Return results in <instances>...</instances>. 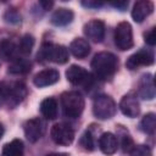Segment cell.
Listing matches in <instances>:
<instances>
[{"label":"cell","instance_id":"cell-4","mask_svg":"<svg viewBox=\"0 0 156 156\" xmlns=\"http://www.w3.org/2000/svg\"><path fill=\"white\" fill-rule=\"evenodd\" d=\"M113 39H115V45L119 50L126 51L132 49L134 45V40H133V29L130 23L127 21L119 22L115 29Z\"/></svg>","mask_w":156,"mask_h":156},{"label":"cell","instance_id":"cell-16","mask_svg":"<svg viewBox=\"0 0 156 156\" xmlns=\"http://www.w3.org/2000/svg\"><path fill=\"white\" fill-rule=\"evenodd\" d=\"M73 17H74V13H73L72 10L66 9V7H60V9H57V10L51 15L50 22H51L54 26L62 27V26L69 24V23L73 21Z\"/></svg>","mask_w":156,"mask_h":156},{"label":"cell","instance_id":"cell-23","mask_svg":"<svg viewBox=\"0 0 156 156\" xmlns=\"http://www.w3.org/2000/svg\"><path fill=\"white\" fill-rule=\"evenodd\" d=\"M18 52L22 55H29L34 46V38L30 34H24L18 43Z\"/></svg>","mask_w":156,"mask_h":156},{"label":"cell","instance_id":"cell-26","mask_svg":"<svg viewBox=\"0 0 156 156\" xmlns=\"http://www.w3.org/2000/svg\"><path fill=\"white\" fill-rule=\"evenodd\" d=\"M4 20H5V22H7V23H10V24H18V23L21 22V15L18 13L17 10L10 9V10H7V11L5 12Z\"/></svg>","mask_w":156,"mask_h":156},{"label":"cell","instance_id":"cell-8","mask_svg":"<svg viewBox=\"0 0 156 156\" xmlns=\"http://www.w3.org/2000/svg\"><path fill=\"white\" fill-rule=\"evenodd\" d=\"M152 63H154V54L147 49H140L127 58L126 67L130 71H134L141 66H150Z\"/></svg>","mask_w":156,"mask_h":156},{"label":"cell","instance_id":"cell-32","mask_svg":"<svg viewBox=\"0 0 156 156\" xmlns=\"http://www.w3.org/2000/svg\"><path fill=\"white\" fill-rule=\"evenodd\" d=\"M45 156H69V155L65 154V152H52V154H49V155H45Z\"/></svg>","mask_w":156,"mask_h":156},{"label":"cell","instance_id":"cell-29","mask_svg":"<svg viewBox=\"0 0 156 156\" xmlns=\"http://www.w3.org/2000/svg\"><path fill=\"white\" fill-rule=\"evenodd\" d=\"M82 5L84 7H88V9H98V7H101L104 4L100 1H83Z\"/></svg>","mask_w":156,"mask_h":156},{"label":"cell","instance_id":"cell-19","mask_svg":"<svg viewBox=\"0 0 156 156\" xmlns=\"http://www.w3.org/2000/svg\"><path fill=\"white\" fill-rule=\"evenodd\" d=\"M40 112L46 119H55L57 117V101L54 98H46L40 104Z\"/></svg>","mask_w":156,"mask_h":156},{"label":"cell","instance_id":"cell-5","mask_svg":"<svg viewBox=\"0 0 156 156\" xmlns=\"http://www.w3.org/2000/svg\"><path fill=\"white\" fill-rule=\"evenodd\" d=\"M116 104L113 99L108 95H99L95 98L93 104L94 116L99 119H108L116 113Z\"/></svg>","mask_w":156,"mask_h":156},{"label":"cell","instance_id":"cell-24","mask_svg":"<svg viewBox=\"0 0 156 156\" xmlns=\"http://www.w3.org/2000/svg\"><path fill=\"white\" fill-rule=\"evenodd\" d=\"M79 145L82 146V149H84L85 151H93L95 147L94 144V138L91 135V133L89 130H85L83 133V135L79 139Z\"/></svg>","mask_w":156,"mask_h":156},{"label":"cell","instance_id":"cell-12","mask_svg":"<svg viewBox=\"0 0 156 156\" xmlns=\"http://www.w3.org/2000/svg\"><path fill=\"white\" fill-rule=\"evenodd\" d=\"M58 79H60V73H58L57 69L45 68V69L38 72L34 76L33 83L38 88H44V87H49V85H52V84L57 83Z\"/></svg>","mask_w":156,"mask_h":156},{"label":"cell","instance_id":"cell-20","mask_svg":"<svg viewBox=\"0 0 156 156\" xmlns=\"http://www.w3.org/2000/svg\"><path fill=\"white\" fill-rule=\"evenodd\" d=\"M32 69V63L27 58H15L13 61H11L7 72L11 74H26Z\"/></svg>","mask_w":156,"mask_h":156},{"label":"cell","instance_id":"cell-21","mask_svg":"<svg viewBox=\"0 0 156 156\" xmlns=\"http://www.w3.org/2000/svg\"><path fill=\"white\" fill-rule=\"evenodd\" d=\"M24 146L22 140L13 139L12 141L7 143L2 147V156H23Z\"/></svg>","mask_w":156,"mask_h":156},{"label":"cell","instance_id":"cell-15","mask_svg":"<svg viewBox=\"0 0 156 156\" xmlns=\"http://www.w3.org/2000/svg\"><path fill=\"white\" fill-rule=\"evenodd\" d=\"M99 147L105 155H113L118 147V140L115 134L107 132L99 138Z\"/></svg>","mask_w":156,"mask_h":156},{"label":"cell","instance_id":"cell-31","mask_svg":"<svg viewBox=\"0 0 156 156\" xmlns=\"http://www.w3.org/2000/svg\"><path fill=\"white\" fill-rule=\"evenodd\" d=\"M39 5H41L44 10H50L54 6V2L52 1H39Z\"/></svg>","mask_w":156,"mask_h":156},{"label":"cell","instance_id":"cell-7","mask_svg":"<svg viewBox=\"0 0 156 156\" xmlns=\"http://www.w3.org/2000/svg\"><path fill=\"white\" fill-rule=\"evenodd\" d=\"M66 78L73 85L89 87L93 82L90 73L83 67L77 66V65H72L66 69Z\"/></svg>","mask_w":156,"mask_h":156},{"label":"cell","instance_id":"cell-33","mask_svg":"<svg viewBox=\"0 0 156 156\" xmlns=\"http://www.w3.org/2000/svg\"><path fill=\"white\" fill-rule=\"evenodd\" d=\"M2 135H4V127H2V124L0 123V139L2 138Z\"/></svg>","mask_w":156,"mask_h":156},{"label":"cell","instance_id":"cell-13","mask_svg":"<svg viewBox=\"0 0 156 156\" xmlns=\"http://www.w3.org/2000/svg\"><path fill=\"white\" fill-rule=\"evenodd\" d=\"M138 94L144 100H152L155 98V83L151 73L141 76L138 84Z\"/></svg>","mask_w":156,"mask_h":156},{"label":"cell","instance_id":"cell-17","mask_svg":"<svg viewBox=\"0 0 156 156\" xmlns=\"http://www.w3.org/2000/svg\"><path fill=\"white\" fill-rule=\"evenodd\" d=\"M18 46L10 39H2L0 41V57L5 61H13L17 58Z\"/></svg>","mask_w":156,"mask_h":156},{"label":"cell","instance_id":"cell-9","mask_svg":"<svg viewBox=\"0 0 156 156\" xmlns=\"http://www.w3.org/2000/svg\"><path fill=\"white\" fill-rule=\"evenodd\" d=\"M23 129H24V135H26V138H27L30 143H35V141H38V140L44 135V132H45V123H44V121L40 119L39 117L30 118V119H28V121L24 123Z\"/></svg>","mask_w":156,"mask_h":156},{"label":"cell","instance_id":"cell-27","mask_svg":"<svg viewBox=\"0 0 156 156\" xmlns=\"http://www.w3.org/2000/svg\"><path fill=\"white\" fill-rule=\"evenodd\" d=\"M130 156H152V154L147 145H134L130 151Z\"/></svg>","mask_w":156,"mask_h":156},{"label":"cell","instance_id":"cell-22","mask_svg":"<svg viewBox=\"0 0 156 156\" xmlns=\"http://www.w3.org/2000/svg\"><path fill=\"white\" fill-rule=\"evenodd\" d=\"M155 128H156V116H155V113H152V112L146 113L143 117V119L140 121V129L144 133L152 135L155 133Z\"/></svg>","mask_w":156,"mask_h":156},{"label":"cell","instance_id":"cell-10","mask_svg":"<svg viewBox=\"0 0 156 156\" xmlns=\"http://www.w3.org/2000/svg\"><path fill=\"white\" fill-rule=\"evenodd\" d=\"M83 29L85 37L94 43H101L105 38V23L101 20H90Z\"/></svg>","mask_w":156,"mask_h":156},{"label":"cell","instance_id":"cell-28","mask_svg":"<svg viewBox=\"0 0 156 156\" xmlns=\"http://www.w3.org/2000/svg\"><path fill=\"white\" fill-rule=\"evenodd\" d=\"M144 40L146 44L154 46L156 44V28L152 27L151 29H149L147 32L144 33Z\"/></svg>","mask_w":156,"mask_h":156},{"label":"cell","instance_id":"cell-11","mask_svg":"<svg viewBox=\"0 0 156 156\" xmlns=\"http://www.w3.org/2000/svg\"><path fill=\"white\" fill-rule=\"evenodd\" d=\"M119 108L122 113L127 117H130V118L138 117L140 113V105L136 99V95H134L133 93L126 94L119 101Z\"/></svg>","mask_w":156,"mask_h":156},{"label":"cell","instance_id":"cell-2","mask_svg":"<svg viewBox=\"0 0 156 156\" xmlns=\"http://www.w3.org/2000/svg\"><path fill=\"white\" fill-rule=\"evenodd\" d=\"M61 106L65 116L77 118L84 110V98L78 91H65L61 95Z\"/></svg>","mask_w":156,"mask_h":156},{"label":"cell","instance_id":"cell-3","mask_svg":"<svg viewBox=\"0 0 156 156\" xmlns=\"http://www.w3.org/2000/svg\"><path fill=\"white\" fill-rule=\"evenodd\" d=\"M37 57L40 61H51L55 63L63 65L69 60V54L68 49L63 45L46 43L40 48Z\"/></svg>","mask_w":156,"mask_h":156},{"label":"cell","instance_id":"cell-30","mask_svg":"<svg viewBox=\"0 0 156 156\" xmlns=\"http://www.w3.org/2000/svg\"><path fill=\"white\" fill-rule=\"evenodd\" d=\"M113 7L116 9H119L121 11H124V9L128 6V1H123V2H112L111 4Z\"/></svg>","mask_w":156,"mask_h":156},{"label":"cell","instance_id":"cell-18","mask_svg":"<svg viewBox=\"0 0 156 156\" xmlns=\"http://www.w3.org/2000/svg\"><path fill=\"white\" fill-rule=\"evenodd\" d=\"M69 51L77 57V58H84L90 52V45L89 43L83 38H76L69 44Z\"/></svg>","mask_w":156,"mask_h":156},{"label":"cell","instance_id":"cell-14","mask_svg":"<svg viewBox=\"0 0 156 156\" xmlns=\"http://www.w3.org/2000/svg\"><path fill=\"white\" fill-rule=\"evenodd\" d=\"M154 11V2L150 0H139L134 4L132 10V17L136 23H141Z\"/></svg>","mask_w":156,"mask_h":156},{"label":"cell","instance_id":"cell-6","mask_svg":"<svg viewBox=\"0 0 156 156\" xmlns=\"http://www.w3.org/2000/svg\"><path fill=\"white\" fill-rule=\"evenodd\" d=\"M50 135L52 141L61 146H68L74 140V130L69 124L66 123L54 124L50 130Z\"/></svg>","mask_w":156,"mask_h":156},{"label":"cell","instance_id":"cell-1","mask_svg":"<svg viewBox=\"0 0 156 156\" xmlns=\"http://www.w3.org/2000/svg\"><path fill=\"white\" fill-rule=\"evenodd\" d=\"M90 66L96 78L101 80H107L111 79L117 72L118 58L112 52L101 51L94 56Z\"/></svg>","mask_w":156,"mask_h":156},{"label":"cell","instance_id":"cell-25","mask_svg":"<svg viewBox=\"0 0 156 156\" xmlns=\"http://www.w3.org/2000/svg\"><path fill=\"white\" fill-rule=\"evenodd\" d=\"M119 130L122 132V134L119 135L121 136V146H122V150L123 152H130L132 149L134 147V141L132 139V136L128 134L127 130L119 128Z\"/></svg>","mask_w":156,"mask_h":156}]
</instances>
